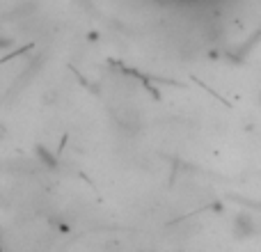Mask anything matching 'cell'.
Wrapping results in <instances>:
<instances>
[{
  "label": "cell",
  "instance_id": "1",
  "mask_svg": "<svg viewBox=\"0 0 261 252\" xmlns=\"http://www.w3.org/2000/svg\"><path fill=\"white\" fill-rule=\"evenodd\" d=\"M234 232L239 239H248V236H254V232H257V225H254L252 216H248V213H239V216L234 218Z\"/></svg>",
  "mask_w": 261,
  "mask_h": 252
},
{
  "label": "cell",
  "instance_id": "2",
  "mask_svg": "<svg viewBox=\"0 0 261 252\" xmlns=\"http://www.w3.org/2000/svg\"><path fill=\"white\" fill-rule=\"evenodd\" d=\"M35 156H37V161H39L44 167H48V170L55 172V170L60 167L58 156H55V154H50L46 144H37V147H35Z\"/></svg>",
  "mask_w": 261,
  "mask_h": 252
},
{
  "label": "cell",
  "instance_id": "3",
  "mask_svg": "<svg viewBox=\"0 0 261 252\" xmlns=\"http://www.w3.org/2000/svg\"><path fill=\"white\" fill-rule=\"evenodd\" d=\"M14 46V37H3L0 35V51H9Z\"/></svg>",
  "mask_w": 261,
  "mask_h": 252
},
{
  "label": "cell",
  "instance_id": "4",
  "mask_svg": "<svg viewBox=\"0 0 261 252\" xmlns=\"http://www.w3.org/2000/svg\"><path fill=\"white\" fill-rule=\"evenodd\" d=\"M0 248H3V230H0Z\"/></svg>",
  "mask_w": 261,
  "mask_h": 252
}]
</instances>
